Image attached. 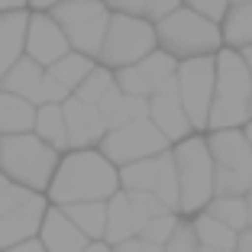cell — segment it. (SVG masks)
<instances>
[{"label": "cell", "instance_id": "obj_42", "mask_svg": "<svg viewBox=\"0 0 252 252\" xmlns=\"http://www.w3.org/2000/svg\"><path fill=\"white\" fill-rule=\"evenodd\" d=\"M243 59H246V65H249V71H252V45H249V49H243Z\"/></svg>", "mask_w": 252, "mask_h": 252}, {"label": "cell", "instance_id": "obj_13", "mask_svg": "<svg viewBox=\"0 0 252 252\" xmlns=\"http://www.w3.org/2000/svg\"><path fill=\"white\" fill-rule=\"evenodd\" d=\"M149 120L162 129V136L171 142V146H178V142L197 136L194 126H191V120H188V113H185V104H181L178 81L165 84L158 94L149 97Z\"/></svg>", "mask_w": 252, "mask_h": 252}, {"label": "cell", "instance_id": "obj_26", "mask_svg": "<svg viewBox=\"0 0 252 252\" xmlns=\"http://www.w3.org/2000/svg\"><path fill=\"white\" fill-rule=\"evenodd\" d=\"M204 214H210L214 220H220L223 226H230L233 233L249 230V207H246V197H214Z\"/></svg>", "mask_w": 252, "mask_h": 252}, {"label": "cell", "instance_id": "obj_33", "mask_svg": "<svg viewBox=\"0 0 252 252\" xmlns=\"http://www.w3.org/2000/svg\"><path fill=\"white\" fill-rule=\"evenodd\" d=\"M129 194V191H126ZM133 197V204H136V210H139L146 220H156V217H165V214H171L168 207H165L162 200L156 197V194H129Z\"/></svg>", "mask_w": 252, "mask_h": 252}, {"label": "cell", "instance_id": "obj_7", "mask_svg": "<svg viewBox=\"0 0 252 252\" xmlns=\"http://www.w3.org/2000/svg\"><path fill=\"white\" fill-rule=\"evenodd\" d=\"M207 146L217 168V197H246L252 191V146L243 129L207 133Z\"/></svg>", "mask_w": 252, "mask_h": 252}, {"label": "cell", "instance_id": "obj_15", "mask_svg": "<svg viewBox=\"0 0 252 252\" xmlns=\"http://www.w3.org/2000/svg\"><path fill=\"white\" fill-rule=\"evenodd\" d=\"M65 123H68V142H71V152H81V149H100L107 136V123L100 117V107L81 104L78 97H71L65 104Z\"/></svg>", "mask_w": 252, "mask_h": 252}, {"label": "cell", "instance_id": "obj_2", "mask_svg": "<svg viewBox=\"0 0 252 252\" xmlns=\"http://www.w3.org/2000/svg\"><path fill=\"white\" fill-rule=\"evenodd\" d=\"M249 123H252V71L246 65L243 52L223 49L217 55V91L207 133L246 129Z\"/></svg>", "mask_w": 252, "mask_h": 252}, {"label": "cell", "instance_id": "obj_32", "mask_svg": "<svg viewBox=\"0 0 252 252\" xmlns=\"http://www.w3.org/2000/svg\"><path fill=\"white\" fill-rule=\"evenodd\" d=\"M32 197H36L32 191H26V188H20V185H10L7 191L0 194V220L7 214H13V210H20L23 204H30Z\"/></svg>", "mask_w": 252, "mask_h": 252}, {"label": "cell", "instance_id": "obj_43", "mask_svg": "<svg viewBox=\"0 0 252 252\" xmlns=\"http://www.w3.org/2000/svg\"><path fill=\"white\" fill-rule=\"evenodd\" d=\"M246 207H249V226H252V191L246 194Z\"/></svg>", "mask_w": 252, "mask_h": 252}, {"label": "cell", "instance_id": "obj_39", "mask_svg": "<svg viewBox=\"0 0 252 252\" xmlns=\"http://www.w3.org/2000/svg\"><path fill=\"white\" fill-rule=\"evenodd\" d=\"M236 252H252V226H249V230H246V233H239Z\"/></svg>", "mask_w": 252, "mask_h": 252}, {"label": "cell", "instance_id": "obj_36", "mask_svg": "<svg viewBox=\"0 0 252 252\" xmlns=\"http://www.w3.org/2000/svg\"><path fill=\"white\" fill-rule=\"evenodd\" d=\"M59 3H65V0H30V10L32 13H49V10H55Z\"/></svg>", "mask_w": 252, "mask_h": 252}, {"label": "cell", "instance_id": "obj_24", "mask_svg": "<svg viewBox=\"0 0 252 252\" xmlns=\"http://www.w3.org/2000/svg\"><path fill=\"white\" fill-rule=\"evenodd\" d=\"M223 42L226 49H249L252 45V3H236L223 20Z\"/></svg>", "mask_w": 252, "mask_h": 252}, {"label": "cell", "instance_id": "obj_31", "mask_svg": "<svg viewBox=\"0 0 252 252\" xmlns=\"http://www.w3.org/2000/svg\"><path fill=\"white\" fill-rule=\"evenodd\" d=\"M165 252H200V239H197V233H194V223L191 220H181L178 223V230H175V236L168 239Z\"/></svg>", "mask_w": 252, "mask_h": 252}, {"label": "cell", "instance_id": "obj_16", "mask_svg": "<svg viewBox=\"0 0 252 252\" xmlns=\"http://www.w3.org/2000/svg\"><path fill=\"white\" fill-rule=\"evenodd\" d=\"M146 223L149 220L136 210V204H133L129 194L126 191L113 194V197L107 200V236H104V243L120 246V243H126V239L142 236Z\"/></svg>", "mask_w": 252, "mask_h": 252}, {"label": "cell", "instance_id": "obj_12", "mask_svg": "<svg viewBox=\"0 0 252 252\" xmlns=\"http://www.w3.org/2000/svg\"><path fill=\"white\" fill-rule=\"evenodd\" d=\"M26 55L45 71L59 65L62 59L71 55V42H68L65 30L52 20V13H32L30 10V32H26Z\"/></svg>", "mask_w": 252, "mask_h": 252}, {"label": "cell", "instance_id": "obj_9", "mask_svg": "<svg viewBox=\"0 0 252 252\" xmlns=\"http://www.w3.org/2000/svg\"><path fill=\"white\" fill-rule=\"evenodd\" d=\"M120 188L129 194H156L171 214H181V191H178V168L175 152H162L156 158L120 168Z\"/></svg>", "mask_w": 252, "mask_h": 252}, {"label": "cell", "instance_id": "obj_40", "mask_svg": "<svg viewBox=\"0 0 252 252\" xmlns=\"http://www.w3.org/2000/svg\"><path fill=\"white\" fill-rule=\"evenodd\" d=\"M84 252H113L110 243H104V239H94V243H88V249Z\"/></svg>", "mask_w": 252, "mask_h": 252}, {"label": "cell", "instance_id": "obj_27", "mask_svg": "<svg viewBox=\"0 0 252 252\" xmlns=\"http://www.w3.org/2000/svg\"><path fill=\"white\" fill-rule=\"evenodd\" d=\"M94 68H97V62H94V59L71 52L68 59H62L59 65H52V68H49V74H52L55 81H62V84H65V88L74 94V91H78L84 81H88V74L94 71Z\"/></svg>", "mask_w": 252, "mask_h": 252}, {"label": "cell", "instance_id": "obj_18", "mask_svg": "<svg viewBox=\"0 0 252 252\" xmlns=\"http://www.w3.org/2000/svg\"><path fill=\"white\" fill-rule=\"evenodd\" d=\"M39 243H42L49 252H84L91 239L74 226L71 217H68L62 207H49V214H45V220H42Z\"/></svg>", "mask_w": 252, "mask_h": 252}, {"label": "cell", "instance_id": "obj_38", "mask_svg": "<svg viewBox=\"0 0 252 252\" xmlns=\"http://www.w3.org/2000/svg\"><path fill=\"white\" fill-rule=\"evenodd\" d=\"M7 252H49L39 239H30V243H20V246H13V249H7Z\"/></svg>", "mask_w": 252, "mask_h": 252}, {"label": "cell", "instance_id": "obj_45", "mask_svg": "<svg viewBox=\"0 0 252 252\" xmlns=\"http://www.w3.org/2000/svg\"><path fill=\"white\" fill-rule=\"evenodd\" d=\"M200 252H233V249H207V246H200Z\"/></svg>", "mask_w": 252, "mask_h": 252}, {"label": "cell", "instance_id": "obj_21", "mask_svg": "<svg viewBox=\"0 0 252 252\" xmlns=\"http://www.w3.org/2000/svg\"><path fill=\"white\" fill-rule=\"evenodd\" d=\"M36 113L39 107L23 100V97L0 91V136H23L36 129Z\"/></svg>", "mask_w": 252, "mask_h": 252}, {"label": "cell", "instance_id": "obj_41", "mask_svg": "<svg viewBox=\"0 0 252 252\" xmlns=\"http://www.w3.org/2000/svg\"><path fill=\"white\" fill-rule=\"evenodd\" d=\"M10 185H13V181H10V178H7V175H3V171H0V194L7 191V188H10Z\"/></svg>", "mask_w": 252, "mask_h": 252}, {"label": "cell", "instance_id": "obj_25", "mask_svg": "<svg viewBox=\"0 0 252 252\" xmlns=\"http://www.w3.org/2000/svg\"><path fill=\"white\" fill-rule=\"evenodd\" d=\"M191 223H194V233H197L200 246H207V249H233L236 252L239 233H233L230 226H223V223L214 220L210 214H197Z\"/></svg>", "mask_w": 252, "mask_h": 252}, {"label": "cell", "instance_id": "obj_20", "mask_svg": "<svg viewBox=\"0 0 252 252\" xmlns=\"http://www.w3.org/2000/svg\"><path fill=\"white\" fill-rule=\"evenodd\" d=\"M100 117H104V123H107V133H113V129H123L126 123L149 120V100L129 97L120 88H113L110 94L100 100Z\"/></svg>", "mask_w": 252, "mask_h": 252}, {"label": "cell", "instance_id": "obj_17", "mask_svg": "<svg viewBox=\"0 0 252 252\" xmlns=\"http://www.w3.org/2000/svg\"><path fill=\"white\" fill-rule=\"evenodd\" d=\"M26 32H30V10L0 13V84L26 55Z\"/></svg>", "mask_w": 252, "mask_h": 252}, {"label": "cell", "instance_id": "obj_46", "mask_svg": "<svg viewBox=\"0 0 252 252\" xmlns=\"http://www.w3.org/2000/svg\"><path fill=\"white\" fill-rule=\"evenodd\" d=\"M236 3H252V0H233V7H236Z\"/></svg>", "mask_w": 252, "mask_h": 252}, {"label": "cell", "instance_id": "obj_14", "mask_svg": "<svg viewBox=\"0 0 252 252\" xmlns=\"http://www.w3.org/2000/svg\"><path fill=\"white\" fill-rule=\"evenodd\" d=\"M49 207H52L49 197H45V194H36L30 204H23L20 210L3 217V220H0V252L13 249V246H20V243H30V239H39Z\"/></svg>", "mask_w": 252, "mask_h": 252}, {"label": "cell", "instance_id": "obj_34", "mask_svg": "<svg viewBox=\"0 0 252 252\" xmlns=\"http://www.w3.org/2000/svg\"><path fill=\"white\" fill-rule=\"evenodd\" d=\"M110 13H126V16H142L146 20V0H104Z\"/></svg>", "mask_w": 252, "mask_h": 252}, {"label": "cell", "instance_id": "obj_35", "mask_svg": "<svg viewBox=\"0 0 252 252\" xmlns=\"http://www.w3.org/2000/svg\"><path fill=\"white\" fill-rule=\"evenodd\" d=\"M113 252H165V249H162V246H152V243H146L142 236H136V239H126V243L113 246Z\"/></svg>", "mask_w": 252, "mask_h": 252}, {"label": "cell", "instance_id": "obj_5", "mask_svg": "<svg viewBox=\"0 0 252 252\" xmlns=\"http://www.w3.org/2000/svg\"><path fill=\"white\" fill-rule=\"evenodd\" d=\"M158 49L168 52L171 59L188 62V59H207V55H220L226 49L223 42V26L207 16L194 13V10L181 7L178 13H171L156 26Z\"/></svg>", "mask_w": 252, "mask_h": 252}, {"label": "cell", "instance_id": "obj_6", "mask_svg": "<svg viewBox=\"0 0 252 252\" xmlns=\"http://www.w3.org/2000/svg\"><path fill=\"white\" fill-rule=\"evenodd\" d=\"M152 52H158V36L152 23L142 16L110 13V26H107V39L97 65L110 68V71H123V68L139 65Z\"/></svg>", "mask_w": 252, "mask_h": 252}, {"label": "cell", "instance_id": "obj_23", "mask_svg": "<svg viewBox=\"0 0 252 252\" xmlns=\"http://www.w3.org/2000/svg\"><path fill=\"white\" fill-rule=\"evenodd\" d=\"M71 223L84 236L94 243V239H104L107 236V204L104 200H88V204H71V207H62Z\"/></svg>", "mask_w": 252, "mask_h": 252}, {"label": "cell", "instance_id": "obj_30", "mask_svg": "<svg viewBox=\"0 0 252 252\" xmlns=\"http://www.w3.org/2000/svg\"><path fill=\"white\" fill-rule=\"evenodd\" d=\"M181 3H185L188 10H194V13L220 23V26H223V20H226V13L233 10V0H181Z\"/></svg>", "mask_w": 252, "mask_h": 252}, {"label": "cell", "instance_id": "obj_29", "mask_svg": "<svg viewBox=\"0 0 252 252\" xmlns=\"http://www.w3.org/2000/svg\"><path fill=\"white\" fill-rule=\"evenodd\" d=\"M185 220L181 214H165V217H156V220L146 223V230H142V239L152 246H168V239L175 236V230H178V223Z\"/></svg>", "mask_w": 252, "mask_h": 252}, {"label": "cell", "instance_id": "obj_37", "mask_svg": "<svg viewBox=\"0 0 252 252\" xmlns=\"http://www.w3.org/2000/svg\"><path fill=\"white\" fill-rule=\"evenodd\" d=\"M16 10H30V0H0V13H16Z\"/></svg>", "mask_w": 252, "mask_h": 252}, {"label": "cell", "instance_id": "obj_10", "mask_svg": "<svg viewBox=\"0 0 252 252\" xmlns=\"http://www.w3.org/2000/svg\"><path fill=\"white\" fill-rule=\"evenodd\" d=\"M175 81H178L181 104H185V113L191 120L194 133L207 136L210 107H214V91H217V55L181 62Z\"/></svg>", "mask_w": 252, "mask_h": 252}, {"label": "cell", "instance_id": "obj_19", "mask_svg": "<svg viewBox=\"0 0 252 252\" xmlns=\"http://www.w3.org/2000/svg\"><path fill=\"white\" fill-rule=\"evenodd\" d=\"M45 68L36 65V62L30 59V55H23L20 62H16V68L3 78V84H0V91H10V94L23 97V100H30V104L42 107V88H45Z\"/></svg>", "mask_w": 252, "mask_h": 252}, {"label": "cell", "instance_id": "obj_22", "mask_svg": "<svg viewBox=\"0 0 252 252\" xmlns=\"http://www.w3.org/2000/svg\"><path fill=\"white\" fill-rule=\"evenodd\" d=\"M32 133L42 142H49L59 152H71V142H68V123H65V104H42L36 113V129Z\"/></svg>", "mask_w": 252, "mask_h": 252}, {"label": "cell", "instance_id": "obj_44", "mask_svg": "<svg viewBox=\"0 0 252 252\" xmlns=\"http://www.w3.org/2000/svg\"><path fill=\"white\" fill-rule=\"evenodd\" d=\"M243 133H246V139H249V146H252V123H249V126H246Z\"/></svg>", "mask_w": 252, "mask_h": 252}, {"label": "cell", "instance_id": "obj_11", "mask_svg": "<svg viewBox=\"0 0 252 252\" xmlns=\"http://www.w3.org/2000/svg\"><path fill=\"white\" fill-rule=\"evenodd\" d=\"M175 149L168 139L162 136L152 120H136V123H126L123 129H113V133L104 136L100 142V152L110 158L117 168H126V165L146 162V158H156L162 152Z\"/></svg>", "mask_w": 252, "mask_h": 252}, {"label": "cell", "instance_id": "obj_4", "mask_svg": "<svg viewBox=\"0 0 252 252\" xmlns=\"http://www.w3.org/2000/svg\"><path fill=\"white\" fill-rule=\"evenodd\" d=\"M175 152V168H178V191H181V217L194 220L197 214L210 207V200L217 197V168L214 156H210L207 136H191V139L178 142L171 149Z\"/></svg>", "mask_w": 252, "mask_h": 252}, {"label": "cell", "instance_id": "obj_3", "mask_svg": "<svg viewBox=\"0 0 252 252\" xmlns=\"http://www.w3.org/2000/svg\"><path fill=\"white\" fill-rule=\"evenodd\" d=\"M59 165H62V152L52 149L49 142H42L36 133L0 136V171L26 191L49 194Z\"/></svg>", "mask_w": 252, "mask_h": 252}, {"label": "cell", "instance_id": "obj_28", "mask_svg": "<svg viewBox=\"0 0 252 252\" xmlns=\"http://www.w3.org/2000/svg\"><path fill=\"white\" fill-rule=\"evenodd\" d=\"M117 88V74L110 71V68L104 65H97L94 71L88 74V81L81 84V88L74 91V97L81 100V104H91V107H100V100H104L110 91Z\"/></svg>", "mask_w": 252, "mask_h": 252}, {"label": "cell", "instance_id": "obj_8", "mask_svg": "<svg viewBox=\"0 0 252 252\" xmlns=\"http://www.w3.org/2000/svg\"><path fill=\"white\" fill-rule=\"evenodd\" d=\"M52 20L65 30L71 52L88 55V59H100L107 39V26H110V10L104 0H65L55 10H49Z\"/></svg>", "mask_w": 252, "mask_h": 252}, {"label": "cell", "instance_id": "obj_1", "mask_svg": "<svg viewBox=\"0 0 252 252\" xmlns=\"http://www.w3.org/2000/svg\"><path fill=\"white\" fill-rule=\"evenodd\" d=\"M120 168L100 149H81V152H65L62 165L55 171V181L49 188V204L52 207H71V204H88V200H110L120 194Z\"/></svg>", "mask_w": 252, "mask_h": 252}]
</instances>
